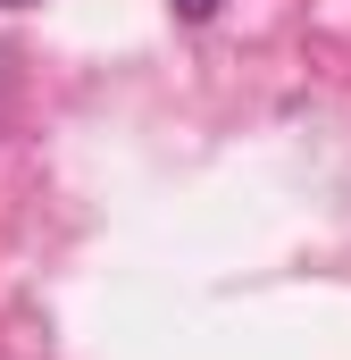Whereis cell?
Listing matches in <instances>:
<instances>
[{"label": "cell", "mask_w": 351, "mask_h": 360, "mask_svg": "<svg viewBox=\"0 0 351 360\" xmlns=\"http://www.w3.org/2000/svg\"><path fill=\"white\" fill-rule=\"evenodd\" d=\"M8 8H34V0H8Z\"/></svg>", "instance_id": "7a4b0ae2"}, {"label": "cell", "mask_w": 351, "mask_h": 360, "mask_svg": "<svg viewBox=\"0 0 351 360\" xmlns=\"http://www.w3.org/2000/svg\"><path fill=\"white\" fill-rule=\"evenodd\" d=\"M176 17H192V25H201V17H218V0H176Z\"/></svg>", "instance_id": "6da1fadb"}]
</instances>
